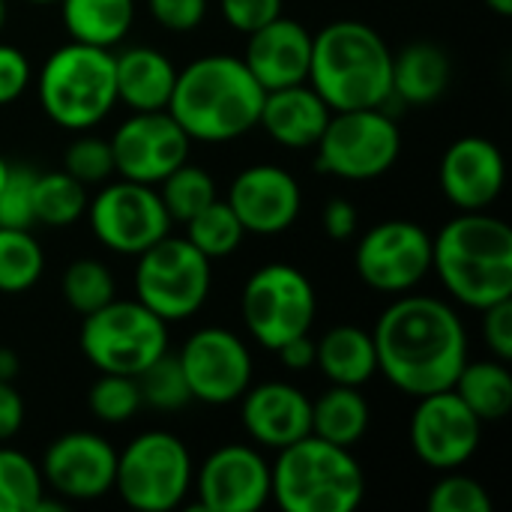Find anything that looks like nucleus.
Segmentation results:
<instances>
[{
    "label": "nucleus",
    "mask_w": 512,
    "mask_h": 512,
    "mask_svg": "<svg viewBox=\"0 0 512 512\" xmlns=\"http://www.w3.org/2000/svg\"><path fill=\"white\" fill-rule=\"evenodd\" d=\"M27 3H39V6H48V3H60V0H27Z\"/></svg>",
    "instance_id": "nucleus-52"
},
{
    "label": "nucleus",
    "mask_w": 512,
    "mask_h": 512,
    "mask_svg": "<svg viewBox=\"0 0 512 512\" xmlns=\"http://www.w3.org/2000/svg\"><path fill=\"white\" fill-rule=\"evenodd\" d=\"M240 312L249 336L261 348L279 351L285 342L312 330L318 315L315 285L294 264H264L246 279Z\"/></svg>",
    "instance_id": "nucleus-10"
},
{
    "label": "nucleus",
    "mask_w": 512,
    "mask_h": 512,
    "mask_svg": "<svg viewBox=\"0 0 512 512\" xmlns=\"http://www.w3.org/2000/svg\"><path fill=\"white\" fill-rule=\"evenodd\" d=\"M177 363L183 369L192 399L204 405L237 402L249 390L255 372L249 345L225 327L195 330L183 342Z\"/></svg>",
    "instance_id": "nucleus-14"
},
{
    "label": "nucleus",
    "mask_w": 512,
    "mask_h": 512,
    "mask_svg": "<svg viewBox=\"0 0 512 512\" xmlns=\"http://www.w3.org/2000/svg\"><path fill=\"white\" fill-rule=\"evenodd\" d=\"M372 408L369 399L360 393V387L333 384L327 393H321L312 402V435L339 444V447H357L363 435L369 432Z\"/></svg>",
    "instance_id": "nucleus-28"
},
{
    "label": "nucleus",
    "mask_w": 512,
    "mask_h": 512,
    "mask_svg": "<svg viewBox=\"0 0 512 512\" xmlns=\"http://www.w3.org/2000/svg\"><path fill=\"white\" fill-rule=\"evenodd\" d=\"M453 78L450 57L435 42H411L393 54V99L408 105L438 102Z\"/></svg>",
    "instance_id": "nucleus-26"
},
{
    "label": "nucleus",
    "mask_w": 512,
    "mask_h": 512,
    "mask_svg": "<svg viewBox=\"0 0 512 512\" xmlns=\"http://www.w3.org/2000/svg\"><path fill=\"white\" fill-rule=\"evenodd\" d=\"M432 270L447 294L468 309H489L512 297V228L489 210L450 219L432 240Z\"/></svg>",
    "instance_id": "nucleus-3"
},
{
    "label": "nucleus",
    "mask_w": 512,
    "mask_h": 512,
    "mask_svg": "<svg viewBox=\"0 0 512 512\" xmlns=\"http://www.w3.org/2000/svg\"><path fill=\"white\" fill-rule=\"evenodd\" d=\"M366 498V474L348 447L306 435L270 465V501L285 512H351Z\"/></svg>",
    "instance_id": "nucleus-5"
},
{
    "label": "nucleus",
    "mask_w": 512,
    "mask_h": 512,
    "mask_svg": "<svg viewBox=\"0 0 512 512\" xmlns=\"http://www.w3.org/2000/svg\"><path fill=\"white\" fill-rule=\"evenodd\" d=\"M93 369L138 378L153 360L168 354V321L138 300H111L84 315L78 333Z\"/></svg>",
    "instance_id": "nucleus-8"
},
{
    "label": "nucleus",
    "mask_w": 512,
    "mask_h": 512,
    "mask_svg": "<svg viewBox=\"0 0 512 512\" xmlns=\"http://www.w3.org/2000/svg\"><path fill=\"white\" fill-rule=\"evenodd\" d=\"M63 300L72 312H78L81 318L102 309L105 303H111L117 297V282L114 273L96 261V258H78L63 270Z\"/></svg>",
    "instance_id": "nucleus-34"
},
{
    "label": "nucleus",
    "mask_w": 512,
    "mask_h": 512,
    "mask_svg": "<svg viewBox=\"0 0 512 512\" xmlns=\"http://www.w3.org/2000/svg\"><path fill=\"white\" fill-rule=\"evenodd\" d=\"M45 498L39 465L12 447H0V512H36Z\"/></svg>",
    "instance_id": "nucleus-33"
},
{
    "label": "nucleus",
    "mask_w": 512,
    "mask_h": 512,
    "mask_svg": "<svg viewBox=\"0 0 512 512\" xmlns=\"http://www.w3.org/2000/svg\"><path fill=\"white\" fill-rule=\"evenodd\" d=\"M459 393V399L477 414V420L486 423H498L512 411V372L507 369L504 360L492 357V360H468L453 387Z\"/></svg>",
    "instance_id": "nucleus-29"
},
{
    "label": "nucleus",
    "mask_w": 512,
    "mask_h": 512,
    "mask_svg": "<svg viewBox=\"0 0 512 512\" xmlns=\"http://www.w3.org/2000/svg\"><path fill=\"white\" fill-rule=\"evenodd\" d=\"M360 225V213L351 201L345 198H330L327 207H324V231L333 237V240H348L354 237Z\"/></svg>",
    "instance_id": "nucleus-45"
},
{
    "label": "nucleus",
    "mask_w": 512,
    "mask_h": 512,
    "mask_svg": "<svg viewBox=\"0 0 512 512\" xmlns=\"http://www.w3.org/2000/svg\"><path fill=\"white\" fill-rule=\"evenodd\" d=\"M192 483L201 510L258 512L270 501V462L249 444H225L204 459Z\"/></svg>",
    "instance_id": "nucleus-18"
},
{
    "label": "nucleus",
    "mask_w": 512,
    "mask_h": 512,
    "mask_svg": "<svg viewBox=\"0 0 512 512\" xmlns=\"http://www.w3.org/2000/svg\"><path fill=\"white\" fill-rule=\"evenodd\" d=\"M135 381H138L141 405H147V408L180 411V408H186L192 402V393H189V384L183 378V369H180L177 357L162 354Z\"/></svg>",
    "instance_id": "nucleus-36"
},
{
    "label": "nucleus",
    "mask_w": 512,
    "mask_h": 512,
    "mask_svg": "<svg viewBox=\"0 0 512 512\" xmlns=\"http://www.w3.org/2000/svg\"><path fill=\"white\" fill-rule=\"evenodd\" d=\"M438 180L459 213L489 210L504 189V156L483 135L456 138L441 156Z\"/></svg>",
    "instance_id": "nucleus-21"
},
{
    "label": "nucleus",
    "mask_w": 512,
    "mask_h": 512,
    "mask_svg": "<svg viewBox=\"0 0 512 512\" xmlns=\"http://www.w3.org/2000/svg\"><path fill=\"white\" fill-rule=\"evenodd\" d=\"M495 15H501V18H510L512 15V0H483Z\"/></svg>",
    "instance_id": "nucleus-49"
},
{
    "label": "nucleus",
    "mask_w": 512,
    "mask_h": 512,
    "mask_svg": "<svg viewBox=\"0 0 512 512\" xmlns=\"http://www.w3.org/2000/svg\"><path fill=\"white\" fill-rule=\"evenodd\" d=\"M6 18H9V9H6V0H0V33L6 27Z\"/></svg>",
    "instance_id": "nucleus-50"
},
{
    "label": "nucleus",
    "mask_w": 512,
    "mask_h": 512,
    "mask_svg": "<svg viewBox=\"0 0 512 512\" xmlns=\"http://www.w3.org/2000/svg\"><path fill=\"white\" fill-rule=\"evenodd\" d=\"M117 102L129 111H165L174 93L177 66L150 45H129L114 54Z\"/></svg>",
    "instance_id": "nucleus-24"
},
{
    "label": "nucleus",
    "mask_w": 512,
    "mask_h": 512,
    "mask_svg": "<svg viewBox=\"0 0 512 512\" xmlns=\"http://www.w3.org/2000/svg\"><path fill=\"white\" fill-rule=\"evenodd\" d=\"M378 372L405 396H429L450 390L468 363V333L459 312L438 297L393 300L375 330Z\"/></svg>",
    "instance_id": "nucleus-1"
},
{
    "label": "nucleus",
    "mask_w": 512,
    "mask_h": 512,
    "mask_svg": "<svg viewBox=\"0 0 512 512\" xmlns=\"http://www.w3.org/2000/svg\"><path fill=\"white\" fill-rule=\"evenodd\" d=\"M87 219L93 237L105 249L132 258L171 231V216L159 198V189L123 177L105 183L96 198L87 201Z\"/></svg>",
    "instance_id": "nucleus-12"
},
{
    "label": "nucleus",
    "mask_w": 512,
    "mask_h": 512,
    "mask_svg": "<svg viewBox=\"0 0 512 512\" xmlns=\"http://www.w3.org/2000/svg\"><path fill=\"white\" fill-rule=\"evenodd\" d=\"M264 87L255 81L243 57L207 54L177 69L168 114L189 141L225 144L258 126Z\"/></svg>",
    "instance_id": "nucleus-2"
},
{
    "label": "nucleus",
    "mask_w": 512,
    "mask_h": 512,
    "mask_svg": "<svg viewBox=\"0 0 512 512\" xmlns=\"http://www.w3.org/2000/svg\"><path fill=\"white\" fill-rule=\"evenodd\" d=\"M159 198H162L171 222H189L195 213H201L219 195H216V183H213L210 171L183 162L159 183Z\"/></svg>",
    "instance_id": "nucleus-35"
},
{
    "label": "nucleus",
    "mask_w": 512,
    "mask_h": 512,
    "mask_svg": "<svg viewBox=\"0 0 512 512\" xmlns=\"http://www.w3.org/2000/svg\"><path fill=\"white\" fill-rule=\"evenodd\" d=\"M330 114V105L315 93L309 81H303L279 90H264L258 126L267 132V138L288 150H309L327 129Z\"/></svg>",
    "instance_id": "nucleus-23"
},
{
    "label": "nucleus",
    "mask_w": 512,
    "mask_h": 512,
    "mask_svg": "<svg viewBox=\"0 0 512 512\" xmlns=\"http://www.w3.org/2000/svg\"><path fill=\"white\" fill-rule=\"evenodd\" d=\"M33 183L36 171L27 165H9L0 183V228L33 225Z\"/></svg>",
    "instance_id": "nucleus-40"
},
{
    "label": "nucleus",
    "mask_w": 512,
    "mask_h": 512,
    "mask_svg": "<svg viewBox=\"0 0 512 512\" xmlns=\"http://www.w3.org/2000/svg\"><path fill=\"white\" fill-rule=\"evenodd\" d=\"M24 426V399L12 381H0V444L15 438Z\"/></svg>",
    "instance_id": "nucleus-46"
},
{
    "label": "nucleus",
    "mask_w": 512,
    "mask_h": 512,
    "mask_svg": "<svg viewBox=\"0 0 512 512\" xmlns=\"http://www.w3.org/2000/svg\"><path fill=\"white\" fill-rule=\"evenodd\" d=\"M87 186L69 171L36 174L33 183V222L48 228H69L87 213Z\"/></svg>",
    "instance_id": "nucleus-30"
},
{
    "label": "nucleus",
    "mask_w": 512,
    "mask_h": 512,
    "mask_svg": "<svg viewBox=\"0 0 512 512\" xmlns=\"http://www.w3.org/2000/svg\"><path fill=\"white\" fill-rule=\"evenodd\" d=\"M15 375H18V354L0 348V381H15Z\"/></svg>",
    "instance_id": "nucleus-48"
},
{
    "label": "nucleus",
    "mask_w": 512,
    "mask_h": 512,
    "mask_svg": "<svg viewBox=\"0 0 512 512\" xmlns=\"http://www.w3.org/2000/svg\"><path fill=\"white\" fill-rule=\"evenodd\" d=\"M45 273V252L30 228H0V294H24Z\"/></svg>",
    "instance_id": "nucleus-31"
},
{
    "label": "nucleus",
    "mask_w": 512,
    "mask_h": 512,
    "mask_svg": "<svg viewBox=\"0 0 512 512\" xmlns=\"http://www.w3.org/2000/svg\"><path fill=\"white\" fill-rule=\"evenodd\" d=\"M306 81L330 111L387 108L393 102V51L366 21H333L312 36Z\"/></svg>",
    "instance_id": "nucleus-4"
},
{
    "label": "nucleus",
    "mask_w": 512,
    "mask_h": 512,
    "mask_svg": "<svg viewBox=\"0 0 512 512\" xmlns=\"http://www.w3.org/2000/svg\"><path fill=\"white\" fill-rule=\"evenodd\" d=\"M6 171H9V162L0 156V183H3V177H6Z\"/></svg>",
    "instance_id": "nucleus-51"
},
{
    "label": "nucleus",
    "mask_w": 512,
    "mask_h": 512,
    "mask_svg": "<svg viewBox=\"0 0 512 512\" xmlns=\"http://www.w3.org/2000/svg\"><path fill=\"white\" fill-rule=\"evenodd\" d=\"M312 60V33L294 18H273L270 24L246 36L243 63L264 90H279L303 84L309 78Z\"/></svg>",
    "instance_id": "nucleus-22"
},
{
    "label": "nucleus",
    "mask_w": 512,
    "mask_h": 512,
    "mask_svg": "<svg viewBox=\"0 0 512 512\" xmlns=\"http://www.w3.org/2000/svg\"><path fill=\"white\" fill-rule=\"evenodd\" d=\"M147 9L171 33H189L207 18V0H147Z\"/></svg>",
    "instance_id": "nucleus-42"
},
{
    "label": "nucleus",
    "mask_w": 512,
    "mask_h": 512,
    "mask_svg": "<svg viewBox=\"0 0 512 512\" xmlns=\"http://www.w3.org/2000/svg\"><path fill=\"white\" fill-rule=\"evenodd\" d=\"M282 3L285 0H219L222 18L237 30V33H252L264 24H270L273 18L282 15Z\"/></svg>",
    "instance_id": "nucleus-41"
},
{
    "label": "nucleus",
    "mask_w": 512,
    "mask_h": 512,
    "mask_svg": "<svg viewBox=\"0 0 512 512\" xmlns=\"http://www.w3.org/2000/svg\"><path fill=\"white\" fill-rule=\"evenodd\" d=\"M315 150L318 171L348 183H366L384 177L399 162L402 132L387 108L333 111Z\"/></svg>",
    "instance_id": "nucleus-9"
},
{
    "label": "nucleus",
    "mask_w": 512,
    "mask_h": 512,
    "mask_svg": "<svg viewBox=\"0 0 512 512\" xmlns=\"http://www.w3.org/2000/svg\"><path fill=\"white\" fill-rule=\"evenodd\" d=\"M114 174L159 186L174 168L189 162V135L165 111H132L108 138Z\"/></svg>",
    "instance_id": "nucleus-15"
},
{
    "label": "nucleus",
    "mask_w": 512,
    "mask_h": 512,
    "mask_svg": "<svg viewBox=\"0 0 512 512\" xmlns=\"http://www.w3.org/2000/svg\"><path fill=\"white\" fill-rule=\"evenodd\" d=\"M354 270L372 291L408 294L432 273V237L411 219L378 222L357 243Z\"/></svg>",
    "instance_id": "nucleus-13"
},
{
    "label": "nucleus",
    "mask_w": 512,
    "mask_h": 512,
    "mask_svg": "<svg viewBox=\"0 0 512 512\" xmlns=\"http://www.w3.org/2000/svg\"><path fill=\"white\" fill-rule=\"evenodd\" d=\"M237 402L243 429L264 450L279 453L312 435V399L288 381H264L255 387L249 384Z\"/></svg>",
    "instance_id": "nucleus-20"
},
{
    "label": "nucleus",
    "mask_w": 512,
    "mask_h": 512,
    "mask_svg": "<svg viewBox=\"0 0 512 512\" xmlns=\"http://www.w3.org/2000/svg\"><path fill=\"white\" fill-rule=\"evenodd\" d=\"M63 171H69L75 180H81L84 186L90 183H105L114 174V156H111V144L105 138L96 135H81L66 147L63 156Z\"/></svg>",
    "instance_id": "nucleus-39"
},
{
    "label": "nucleus",
    "mask_w": 512,
    "mask_h": 512,
    "mask_svg": "<svg viewBox=\"0 0 512 512\" xmlns=\"http://www.w3.org/2000/svg\"><path fill=\"white\" fill-rule=\"evenodd\" d=\"M315 366L330 384L363 387L378 375L375 339L357 324L330 327L321 342H315Z\"/></svg>",
    "instance_id": "nucleus-25"
},
{
    "label": "nucleus",
    "mask_w": 512,
    "mask_h": 512,
    "mask_svg": "<svg viewBox=\"0 0 512 512\" xmlns=\"http://www.w3.org/2000/svg\"><path fill=\"white\" fill-rule=\"evenodd\" d=\"M39 471L63 501H99L114 492L117 450L96 432H66L48 444Z\"/></svg>",
    "instance_id": "nucleus-17"
},
{
    "label": "nucleus",
    "mask_w": 512,
    "mask_h": 512,
    "mask_svg": "<svg viewBox=\"0 0 512 512\" xmlns=\"http://www.w3.org/2000/svg\"><path fill=\"white\" fill-rule=\"evenodd\" d=\"M228 207L234 210L246 234L273 237L297 222L303 210V192L291 171L261 162L243 168L231 180Z\"/></svg>",
    "instance_id": "nucleus-19"
},
{
    "label": "nucleus",
    "mask_w": 512,
    "mask_h": 512,
    "mask_svg": "<svg viewBox=\"0 0 512 512\" xmlns=\"http://www.w3.org/2000/svg\"><path fill=\"white\" fill-rule=\"evenodd\" d=\"M426 504L429 512H492V498L483 483L459 474V468L444 471V477L432 486Z\"/></svg>",
    "instance_id": "nucleus-38"
},
{
    "label": "nucleus",
    "mask_w": 512,
    "mask_h": 512,
    "mask_svg": "<svg viewBox=\"0 0 512 512\" xmlns=\"http://www.w3.org/2000/svg\"><path fill=\"white\" fill-rule=\"evenodd\" d=\"M480 435L483 423L459 399L456 390H438L417 399L408 438L417 459L432 471L444 474L471 462V456L480 447Z\"/></svg>",
    "instance_id": "nucleus-16"
},
{
    "label": "nucleus",
    "mask_w": 512,
    "mask_h": 512,
    "mask_svg": "<svg viewBox=\"0 0 512 512\" xmlns=\"http://www.w3.org/2000/svg\"><path fill=\"white\" fill-rule=\"evenodd\" d=\"M183 225H186V240L210 261L234 255L246 237V231H243L240 219L234 216V210L228 207V201H219V198Z\"/></svg>",
    "instance_id": "nucleus-32"
},
{
    "label": "nucleus",
    "mask_w": 512,
    "mask_h": 512,
    "mask_svg": "<svg viewBox=\"0 0 512 512\" xmlns=\"http://www.w3.org/2000/svg\"><path fill=\"white\" fill-rule=\"evenodd\" d=\"M195 468L189 447L165 429L141 432L117 453L114 492L138 512H168L180 507L192 489Z\"/></svg>",
    "instance_id": "nucleus-7"
},
{
    "label": "nucleus",
    "mask_w": 512,
    "mask_h": 512,
    "mask_svg": "<svg viewBox=\"0 0 512 512\" xmlns=\"http://www.w3.org/2000/svg\"><path fill=\"white\" fill-rule=\"evenodd\" d=\"M60 18L69 39L114 48L135 24V0H60Z\"/></svg>",
    "instance_id": "nucleus-27"
},
{
    "label": "nucleus",
    "mask_w": 512,
    "mask_h": 512,
    "mask_svg": "<svg viewBox=\"0 0 512 512\" xmlns=\"http://www.w3.org/2000/svg\"><path fill=\"white\" fill-rule=\"evenodd\" d=\"M483 339L492 357L510 363L512 360V300H501L483 309Z\"/></svg>",
    "instance_id": "nucleus-44"
},
{
    "label": "nucleus",
    "mask_w": 512,
    "mask_h": 512,
    "mask_svg": "<svg viewBox=\"0 0 512 512\" xmlns=\"http://www.w3.org/2000/svg\"><path fill=\"white\" fill-rule=\"evenodd\" d=\"M276 354L282 357V363H285L291 372H306V369L315 366V339H312L309 333H303V336L285 342Z\"/></svg>",
    "instance_id": "nucleus-47"
},
{
    "label": "nucleus",
    "mask_w": 512,
    "mask_h": 512,
    "mask_svg": "<svg viewBox=\"0 0 512 512\" xmlns=\"http://www.w3.org/2000/svg\"><path fill=\"white\" fill-rule=\"evenodd\" d=\"M87 405L90 414L105 423V426H120L126 420H132L141 408V393H138V381L129 375H111V372H99V378L93 381L90 393H87Z\"/></svg>",
    "instance_id": "nucleus-37"
},
{
    "label": "nucleus",
    "mask_w": 512,
    "mask_h": 512,
    "mask_svg": "<svg viewBox=\"0 0 512 512\" xmlns=\"http://www.w3.org/2000/svg\"><path fill=\"white\" fill-rule=\"evenodd\" d=\"M210 285V258L201 255L186 237L165 234L138 255L135 300L156 312L162 321L192 318L207 303Z\"/></svg>",
    "instance_id": "nucleus-11"
},
{
    "label": "nucleus",
    "mask_w": 512,
    "mask_h": 512,
    "mask_svg": "<svg viewBox=\"0 0 512 512\" xmlns=\"http://www.w3.org/2000/svg\"><path fill=\"white\" fill-rule=\"evenodd\" d=\"M36 93L45 117L60 129H93L117 105L111 48L69 39L45 57L36 78Z\"/></svg>",
    "instance_id": "nucleus-6"
},
{
    "label": "nucleus",
    "mask_w": 512,
    "mask_h": 512,
    "mask_svg": "<svg viewBox=\"0 0 512 512\" xmlns=\"http://www.w3.org/2000/svg\"><path fill=\"white\" fill-rule=\"evenodd\" d=\"M33 69L21 48L0 42V105L15 102L30 87Z\"/></svg>",
    "instance_id": "nucleus-43"
}]
</instances>
